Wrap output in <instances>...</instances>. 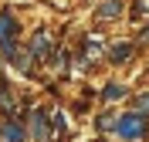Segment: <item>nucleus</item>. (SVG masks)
Masks as SVG:
<instances>
[{
	"label": "nucleus",
	"mask_w": 149,
	"mask_h": 142,
	"mask_svg": "<svg viewBox=\"0 0 149 142\" xmlns=\"http://www.w3.org/2000/svg\"><path fill=\"white\" fill-rule=\"evenodd\" d=\"M115 132H119V139L132 142V139H142L146 135V118H142V112H125L115 122Z\"/></svg>",
	"instance_id": "f257e3e1"
},
{
	"label": "nucleus",
	"mask_w": 149,
	"mask_h": 142,
	"mask_svg": "<svg viewBox=\"0 0 149 142\" xmlns=\"http://www.w3.org/2000/svg\"><path fill=\"white\" fill-rule=\"evenodd\" d=\"M14 34H17V20L10 17V10H3L0 14V41H14Z\"/></svg>",
	"instance_id": "f03ea898"
},
{
	"label": "nucleus",
	"mask_w": 149,
	"mask_h": 142,
	"mask_svg": "<svg viewBox=\"0 0 149 142\" xmlns=\"http://www.w3.org/2000/svg\"><path fill=\"white\" fill-rule=\"evenodd\" d=\"M0 135H3V142H20V139H24V129H20L17 122H3Z\"/></svg>",
	"instance_id": "7ed1b4c3"
},
{
	"label": "nucleus",
	"mask_w": 149,
	"mask_h": 142,
	"mask_svg": "<svg viewBox=\"0 0 149 142\" xmlns=\"http://www.w3.org/2000/svg\"><path fill=\"white\" fill-rule=\"evenodd\" d=\"M98 17H119V0H105L102 7H98Z\"/></svg>",
	"instance_id": "20e7f679"
},
{
	"label": "nucleus",
	"mask_w": 149,
	"mask_h": 142,
	"mask_svg": "<svg viewBox=\"0 0 149 142\" xmlns=\"http://www.w3.org/2000/svg\"><path fill=\"white\" fill-rule=\"evenodd\" d=\"M0 105H3V112H14V98L7 91V81H0Z\"/></svg>",
	"instance_id": "39448f33"
},
{
	"label": "nucleus",
	"mask_w": 149,
	"mask_h": 142,
	"mask_svg": "<svg viewBox=\"0 0 149 142\" xmlns=\"http://www.w3.org/2000/svg\"><path fill=\"white\" fill-rule=\"evenodd\" d=\"M129 51H132V44H115V47H112V61H125Z\"/></svg>",
	"instance_id": "423d86ee"
},
{
	"label": "nucleus",
	"mask_w": 149,
	"mask_h": 142,
	"mask_svg": "<svg viewBox=\"0 0 149 142\" xmlns=\"http://www.w3.org/2000/svg\"><path fill=\"white\" fill-rule=\"evenodd\" d=\"M122 95H125V91H122L119 85H112V88H105V98H122Z\"/></svg>",
	"instance_id": "0eeeda50"
},
{
	"label": "nucleus",
	"mask_w": 149,
	"mask_h": 142,
	"mask_svg": "<svg viewBox=\"0 0 149 142\" xmlns=\"http://www.w3.org/2000/svg\"><path fill=\"white\" fill-rule=\"evenodd\" d=\"M112 125H115L112 115H102V118H98V129H102V132H105V129H112Z\"/></svg>",
	"instance_id": "6e6552de"
},
{
	"label": "nucleus",
	"mask_w": 149,
	"mask_h": 142,
	"mask_svg": "<svg viewBox=\"0 0 149 142\" xmlns=\"http://www.w3.org/2000/svg\"><path fill=\"white\" fill-rule=\"evenodd\" d=\"M136 108H149V95H142V98H136Z\"/></svg>",
	"instance_id": "1a4fd4ad"
}]
</instances>
